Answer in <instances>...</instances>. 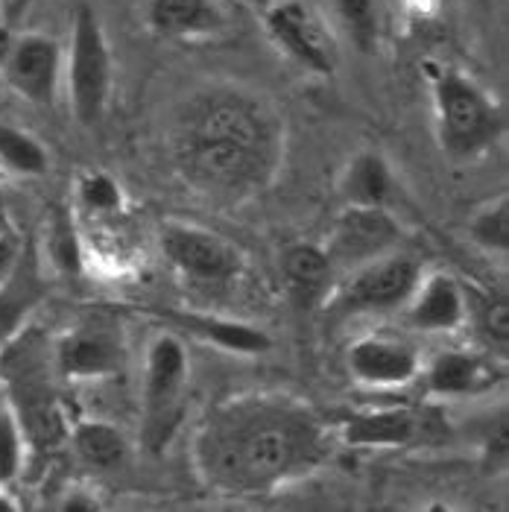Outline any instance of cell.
Instances as JSON below:
<instances>
[{
  "label": "cell",
  "instance_id": "obj_1",
  "mask_svg": "<svg viewBox=\"0 0 509 512\" xmlns=\"http://www.w3.org/2000/svg\"><path fill=\"white\" fill-rule=\"evenodd\" d=\"M191 454L199 480L220 498H270L328 460L331 434L296 395L237 393L205 410Z\"/></svg>",
  "mask_w": 509,
  "mask_h": 512
},
{
  "label": "cell",
  "instance_id": "obj_2",
  "mask_svg": "<svg viewBox=\"0 0 509 512\" xmlns=\"http://www.w3.org/2000/svg\"><path fill=\"white\" fill-rule=\"evenodd\" d=\"M170 156L199 194L240 202L275 182L284 126L261 94L240 85H205L176 112Z\"/></svg>",
  "mask_w": 509,
  "mask_h": 512
},
{
  "label": "cell",
  "instance_id": "obj_3",
  "mask_svg": "<svg viewBox=\"0 0 509 512\" xmlns=\"http://www.w3.org/2000/svg\"><path fill=\"white\" fill-rule=\"evenodd\" d=\"M0 372L9 384L12 410L33 448H56L68 425L53 390V349L36 328H21L0 346Z\"/></svg>",
  "mask_w": 509,
  "mask_h": 512
},
{
  "label": "cell",
  "instance_id": "obj_4",
  "mask_svg": "<svg viewBox=\"0 0 509 512\" xmlns=\"http://www.w3.org/2000/svg\"><path fill=\"white\" fill-rule=\"evenodd\" d=\"M433 118L442 153L457 161L486 153L507 129L501 103L469 74L442 68L431 77Z\"/></svg>",
  "mask_w": 509,
  "mask_h": 512
},
{
  "label": "cell",
  "instance_id": "obj_5",
  "mask_svg": "<svg viewBox=\"0 0 509 512\" xmlns=\"http://www.w3.org/2000/svg\"><path fill=\"white\" fill-rule=\"evenodd\" d=\"M188 390V349L173 331H161L147 346L144 366V413L141 445L158 454L164 451L182 425Z\"/></svg>",
  "mask_w": 509,
  "mask_h": 512
},
{
  "label": "cell",
  "instance_id": "obj_6",
  "mask_svg": "<svg viewBox=\"0 0 509 512\" xmlns=\"http://www.w3.org/2000/svg\"><path fill=\"white\" fill-rule=\"evenodd\" d=\"M65 82L74 118L85 129L100 126L112 97V47L100 15L88 3H82L74 15L71 44L65 56Z\"/></svg>",
  "mask_w": 509,
  "mask_h": 512
},
{
  "label": "cell",
  "instance_id": "obj_7",
  "mask_svg": "<svg viewBox=\"0 0 509 512\" xmlns=\"http://www.w3.org/2000/svg\"><path fill=\"white\" fill-rule=\"evenodd\" d=\"M422 276L425 270L413 255L390 252L349 270L343 284H334L325 308L340 316L390 314L407 305Z\"/></svg>",
  "mask_w": 509,
  "mask_h": 512
},
{
  "label": "cell",
  "instance_id": "obj_8",
  "mask_svg": "<svg viewBox=\"0 0 509 512\" xmlns=\"http://www.w3.org/2000/svg\"><path fill=\"white\" fill-rule=\"evenodd\" d=\"M264 30L275 47L299 68L331 77L337 71V44L328 24L302 0H273L264 12Z\"/></svg>",
  "mask_w": 509,
  "mask_h": 512
},
{
  "label": "cell",
  "instance_id": "obj_9",
  "mask_svg": "<svg viewBox=\"0 0 509 512\" xmlns=\"http://www.w3.org/2000/svg\"><path fill=\"white\" fill-rule=\"evenodd\" d=\"M158 246L167 264L188 281L196 284H229L232 278L240 276L243 258L232 243H226L220 235L170 220L158 232Z\"/></svg>",
  "mask_w": 509,
  "mask_h": 512
},
{
  "label": "cell",
  "instance_id": "obj_10",
  "mask_svg": "<svg viewBox=\"0 0 509 512\" xmlns=\"http://www.w3.org/2000/svg\"><path fill=\"white\" fill-rule=\"evenodd\" d=\"M401 243V226L390 214V208L372 205H346L334 226L328 243L322 246L334 264V270H354L381 255H390Z\"/></svg>",
  "mask_w": 509,
  "mask_h": 512
},
{
  "label": "cell",
  "instance_id": "obj_11",
  "mask_svg": "<svg viewBox=\"0 0 509 512\" xmlns=\"http://www.w3.org/2000/svg\"><path fill=\"white\" fill-rule=\"evenodd\" d=\"M6 85L33 106H53L65 79V50L44 33H18L3 62Z\"/></svg>",
  "mask_w": 509,
  "mask_h": 512
},
{
  "label": "cell",
  "instance_id": "obj_12",
  "mask_svg": "<svg viewBox=\"0 0 509 512\" xmlns=\"http://www.w3.org/2000/svg\"><path fill=\"white\" fill-rule=\"evenodd\" d=\"M126 346L109 325L85 322L62 334L53 346L56 375L65 381H106L123 369Z\"/></svg>",
  "mask_w": 509,
  "mask_h": 512
},
{
  "label": "cell",
  "instance_id": "obj_13",
  "mask_svg": "<svg viewBox=\"0 0 509 512\" xmlns=\"http://www.w3.org/2000/svg\"><path fill=\"white\" fill-rule=\"evenodd\" d=\"M346 369L357 384L372 390H395L407 387L422 375L419 352L387 334H366L357 337L346 352Z\"/></svg>",
  "mask_w": 509,
  "mask_h": 512
},
{
  "label": "cell",
  "instance_id": "obj_14",
  "mask_svg": "<svg viewBox=\"0 0 509 512\" xmlns=\"http://www.w3.org/2000/svg\"><path fill=\"white\" fill-rule=\"evenodd\" d=\"M404 311H407V322L416 331L454 334L469 322V296L454 276L431 273L419 278Z\"/></svg>",
  "mask_w": 509,
  "mask_h": 512
},
{
  "label": "cell",
  "instance_id": "obj_15",
  "mask_svg": "<svg viewBox=\"0 0 509 512\" xmlns=\"http://www.w3.org/2000/svg\"><path fill=\"white\" fill-rule=\"evenodd\" d=\"M147 24L167 41H211L229 33L220 0H147Z\"/></svg>",
  "mask_w": 509,
  "mask_h": 512
},
{
  "label": "cell",
  "instance_id": "obj_16",
  "mask_svg": "<svg viewBox=\"0 0 509 512\" xmlns=\"http://www.w3.org/2000/svg\"><path fill=\"white\" fill-rule=\"evenodd\" d=\"M340 439L354 448H381L395 451L416 445L425 434V419L413 407H378V410H363L340 422Z\"/></svg>",
  "mask_w": 509,
  "mask_h": 512
},
{
  "label": "cell",
  "instance_id": "obj_17",
  "mask_svg": "<svg viewBox=\"0 0 509 512\" xmlns=\"http://www.w3.org/2000/svg\"><path fill=\"white\" fill-rule=\"evenodd\" d=\"M281 281L299 311H314L325 308L337 284V270L322 246L293 243L281 252Z\"/></svg>",
  "mask_w": 509,
  "mask_h": 512
},
{
  "label": "cell",
  "instance_id": "obj_18",
  "mask_svg": "<svg viewBox=\"0 0 509 512\" xmlns=\"http://www.w3.org/2000/svg\"><path fill=\"white\" fill-rule=\"evenodd\" d=\"M498 372L486 357L466 349H442L425 366V390L439 398L477 395L495 387Z\"/></svg>",
  "mask_w": 509,
  "mask_h": 512
},
{
  "label": "cell",
  "instance_id": "obj_19",
  "mask_svg": "<svg viewBox=\"0 0 509 512\" xmlns=\"http://www.w3.org/2000/svg\"><path fill=\"white\" fill-rule=\"evenodd\" d=\"M44 296L36 252H21L12 273L0 281V346L24 328L27 314Z\"/></svg>",
  "mask_w": 509,
  "mask_h": 512
},
{
  "label": "cell",
  "instance_id": "obj_20",
  "mask_svg": "<svg viewBox=\"0 0 509 512\" xmlns=\"http://www.w3.org/2000/svg\"><path fill=\"white\" fill-rule=\"evenodd\" d=\"M392 191H395V176L390 161L375 150L357 153L340 176V197L346 205L387 208Z\"/></svg>",
  "mask_w": 509,
  "mask_h": 512
},
{
  "label": "cell",
  "instance_id": "obj_21",
  "mask_svg": "<svg viewBox=\"0 0 509 512\" xmlns=\"http://www.w3.org/2000/svg\"><path fill=\"white\" fill-rule=\"evenodd\" d=\"M167 319L188 328L196 337H202V340H208L214 346H223L229 352H237V355H264L273 346V340L261 328L232 322V319L199 314H167Z\"/></svg>",
  "mask_w": 509,
  "mask_h": 512
},
{
  "label": "cell",
  "instance_id": "obj_22",
  "mask_svg": "<svg viewBox=\"0 0 509 512\" xmlns=\"http://www.w3.org/2000/svg\"><path fill=\"white\" fill-rule=\"evenodd\" d=\"M71 442L79 460L100 472H115L129 457V439L112 422H79L71 431Z\"/></svg>",
  "mask_w": 509,
  "mask_h": 512
},
{
  "label": "cell",
  "instance_id": "obj_23",
  "mask_svg": "<svg viewBox=\"0 0 509 512\" xmlns=\"http://www.w3.org/2000/svg\"><path fill=\"white\" fill-rule=\"evenodd\" d=\"M0 164L15 176L41 179L50 173V153L33 132L12 123H0Z\"/></svg>",
  "mask_w": 509,
  "mask_h": 512
},
{
  "label": "cell",
  "instance_id": "obj_24",
  "mask_svg": "<svg viewBox=\"0 0 509 512\" xmlns=\"http://www.w3.org/2000/svg\"><path fill=\"white\" fill-rule=\"evenodd\" d=\"M337 30L346 36L354 50L375 53L381 41V15L375 0H328Z\"/></svg>",
  "mask_w": 509,
  "mask_h": 512
},
{
  "label": "cell",
  "instance_id": "obj_25",
  "mask_svg": "<svg viewBox=\"0 0 509 512\" xmlns=\"http://www.w3.org/2000/svg\"><path fill=\"white\" fill-rule=\"evenodd\" d=\"M469 237L474 246L492 252V255H507L509 252V197L501 194L498 199H489L483 208L474 211L469 220Z\"/></svg>",
  "mask_w": 509,
  "mask_h": 512
},
{
  "label": "cell",
  "instance_id": "obj_26",
  "mask_svg": "<svg viewBox=\"0 0 509 512\" xmlns=\"http://www.w3.org/2000/svg\"><path fill=\"white\" fill-rule=\"evenodd\" d=\"M27 434L15 416V410L6 404L0 407V489H9L27 463Z\"/></svg>",
  "mask_w": 509,
  "mask_h": 512
},
{
  "label": "cell",
  "instance_id": "obj_27",
  "mask_svg": "<svg viewBox=\"0 0 509 512\" xmlns=\"http://www.w3.org/2000/svg\"><path fill=\"white\" fill-rule=\"evenodd\" d=\"M50 258L65 276H77L82 270V246L71 217L59 214L50 226Z\"/></svg>",
  "mask_w": 509,
  "mask_h": 512
},
{
  "label": "cell",
  "instance_id": "obj_28",
  "mask_svg": "<svg viewBox=\"0 0 509 512\" xmlns=\"http://www.w3.org/2000/svg\"><path fill=\"white\" fill-rule=\"evenodd\" d=\"M79 202L94 211V214H112L118 211L123 194H120V185L109 176V173H85L77 185Z\"/></svg>",
  "mask_w": 509,
  "mask_h": 512
},
{
  "label": "cell",
  "instance_id": "obj_29",
  "mask_svg": "<svg viewBox=\"0 0 509 512\" xmlns=\"http://www.w3.org/2000/svg\"><path fill=\"white\" fill-rule=\"evenodd\" d=\"M477 322H480V331H483V337H486V340H489L495 349L507 352V343H509L507 299H504V296H486V299L480 302Z\"/></svg>",
  "mask_w": 509,
  "mask_h": 512
},
{
  "label": "cell",
  "instance_id": "obj_30",
  "mask_svg": "<svg viewBox=\"0 0 509 512\" xmlns=\"http://www.w3.org/2000/svg\"><path fill=\"white\" fill-rule=\"evenodd\" d=\"M509 457V428H507V413H501L498 425L489 431L486 436V445H483V466L486 472H501L507 466Z\"/></svg>",
  "mask_w": 509,
  "mask_h": 512
},
{
  "label": "cell",
  "instance_id": "obj_31",
  "mask_svg": "<svg viewBox=\"0 0 509 512\" xmlns=\"http://www.w3.org/2000/svg\"><path fill=\"white\" fill-rule=\"evenodd\" d=\"M18 255H21V249H18V243L12 240V235L0 232V281L12 273V267H15Z\"/></svg>",
  "mask_w": 509,
  "mask_h": 512
},
{
  "label": "cell",
  "instance_id": "obj_32",
  "mask_svg": "<svg viewBox=\"0 0 509 512\" xmlns=\"http://www.w3.org/2000/svg\"><path fill=\"white\" fill-rule=\"evenodd\" d=\"M62 510L65 512H77V510H88V512H94V510H100V501L94 498V495H88V492H82V489H71L68 495H65V501L59 504Z\"/></svg>",
  "mask_w": 509,
  "mask_h": 512
},
{
  "label": "cell",
  "instance_id": "obj_33",
  "mask_svg": "<svg viewBox=\"0 0 509 512\" xmlns=\"http://www.w3.org/2000/svg\"><path fill=\"white\" fill-rule=\"evenodd\" d=\"M36 0H3V15L6 21H18Z\"/></svg>",
  "mask_w": 509,
  "mask_h": 512
},
{
  "label": "cell",
  "instance_id": "obj_34",
  "mask_svg": "<svg viewBox=\"0 0 509 512\" xmlns=\"http://www.w3.org/2000/svg\"><path fill=\"white\" fill-rule=\"evenodd\" d=\"M18 510V504L9 498V492L6 489H0V512H15Z\"/></svg>",
  "mask_w": 509,
  "mask_h": 512
},
{
  "label": "cell",
  "instance_id": "obj_35",
  "mask_svg": "<svg viewBox=\"0 0 509 512\" xmlns=\"http://www.w3.org/2000/svg\"><path fill=\"white\" fill-rule=\"evenodd\" d=\"M240 3H243V6H252L255 12H264L273 0H240Z\"/></svg>",
  "mask_w": 509,
  "mask_h": 512
}]
</instances>
